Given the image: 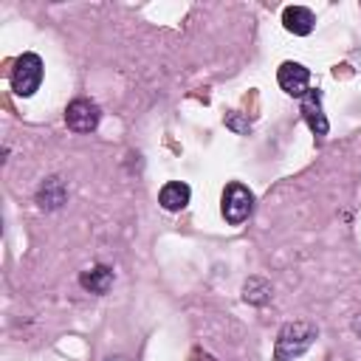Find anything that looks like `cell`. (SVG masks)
<instances>
[{
  "label": "cell",
  "mask_w": 361,
  "mask_h": 361,
  "mask_svg": "<svg viewBox=\"0 0 361 361\" xmlns=\"http://www.w3.org/2000/svg\"><path fill=\"white\" fill-rule=\"evenodd\" d=\"M79 282H82V288L90 290V293H107L110 285H113V271H110L107 265H96V268L85 271V274L79 276Z\"/></svg>",
  "instance_id": "obj_9"
},
{
  "label": "cell",
  "mask_w": 361,
  "mask_h": 361,
  "mask_svg": "<svg viewBox=\"0 0 361 361\" xmlns=\"http://www.w3.org/2000/svg\"><path fill=\"white\" fill-rule=\"evenodd\" d=\"M189 197H192V189H189L186 183H180V180H169V183H164L161 192H158V203H161L166 212H180V209L189 203Z\"/></svg>",
  "instance_id": "obj_8"
},
{
  "label": "cell",
  "mask_w": 361,
  "mask_h": 361,
  "mask_svg": "<svg viewBox=\"0 0 361 361\" xmlns=\"http://www.w3.org/2000/svg\"><path fill=\"white\" fill-rule=\"evenodd\" d=\"M65 186H62V180L59 178H48L42 186H39V192H37V203L42 206V209H59L62 203H65Z\"/></svg>",
  "instance_id": "obj_10"
},
{
  "label": "cell",
  "mask_w": 361,
  "mask_h": 361,
  "mask_svg": "<svg viewBox=\"0 0 361 361\" xmlns=\"http://www.w3.org/2000/svg\"><path fill=\"white\" fill-rule=\"evenodd\" d=\"M302 116H305L307 127H310L316 135H327L330 124H327V118H324V113H322V90H307V93L302 96Z\"/></svg>",
  "instance_id": "obj_6"
},
{
  "label": "cell",
  "mask_w": 361,
  "mask_h": 361,
  "mask_svg": "<svg viewBox=\"0 0 361 361\" xmlns=\"http://www.w3.org/2000/svg\"><path fill=\"white\" fill-rule=\"evenodd\" d=\"M254 209V195L243 183H228L223 192V217L231 226H240Z\"/></svg>",
  "instance_id": "obj_3"
},
{
  "label": "cell",
  "mask_w": 361,
  "mask_h": 361,
  "mask_svg": "<svg viewBox=\"0 0 361 361\" xmlns=\"http://www.w3.org/2000/svg\"><path fill=\"white\" fill-rule=\"evenodd\" d=\"M110 361H124V358H110Z\"/></svg>",
  "instance_id": "obj_12"
},
{
  "label": "cell",
  "mask_w": 361,
  "mask_h": 361,
  "mask_svg": "<svg viewBox=\"0 0 361 361\" xmlns=\"http://www.w3.org/2000/svg\"><path fill=\"white\" fill-rule=\"evenodd\" d=\"M313 338H316V327L310 322L282 324V330L276 336V347H274V361H293L313 344Z\"/></svg>",
  "instance_id": "obj_1"
},
{
  "label": "cell",
  "mask_w": 361,
  "mask_h": 361,
  "mask_svg": "<svg viewBox=\"0 0 361 361\" xmlns=\"http://www.w3.org/2000/svg\"><path fill=\"white\" fill-rule=\"evenodd\" d=\"M39 82H42V59L37 54H23L17 62H14V71H11V87L17 96L28 99L39 90Z\"/></svg>",
  "instance_id": "obj_2"
},
{
  "label": "cell",
  "mask_w": 361,
  "mask_h": 361,
  "mask_svg": "<svg viewBox=\"0 0 361 361\" xmlns=\"http://www.w3.org/2000/svg\"><path fill=\"white\" fill-rule=\"evenodd\" d=\"M276 82H279V87L288 93V96H296V99H302L310 87V71L305 68V65H299V62H282L279 65V71H276Z\"/></svg>",
  "instance_id": "obj_5"
},
{
  "label": "cell",
  "mask_w": 361,
  "mask_h": 361,
  "mask_svg": "<svg viewBox=\"0 0 361 361\" xmlns=\"http://www.w3.org/2000/svg\"><path fill=\"white\" fill-rule=\"evenodd\" d=\"M99 118H102V110L96 102L90 99H73L65 110V124L73 130V133H90L99 127Z\"/></svg>",
  "instance_id": "obj_4"
},
{
  "label": "cell",
  "mask_w": 361,
  "mask_h": 361,
  "mask_svg": "<svg viewBox=\"0 0 361 361\" xmlns=\"http://www.w3.org/2000/svg\"><path fill=\"white\" fill-rule=\"evenodd\" d=\"M243 299L248 305H265L271 299V282L262 279V276H251L245 285H243Z\"/></svg>",
  "instance_id": "obj_11"
},
{
  "label": "cell",
  "mask_w": 361,
  "mask_h": 361,
  "mask_svg": "<svg viewBox=\"0 0 361 361\" xmlns=\"http://www.w3.org/2000/svg\"><path fill=\"white\" fill-rule=\"evenodd\" d=\"M282 23H285V28H288L290 34H296V37H307V34L313 31L316 17H313V11L305 8V6H288V8L282 11Z\"/></svg>",
  "instance_id": "obj_7"
}]
</instances>
